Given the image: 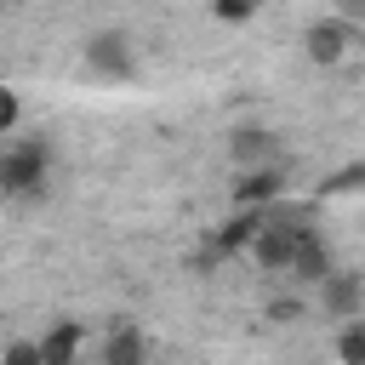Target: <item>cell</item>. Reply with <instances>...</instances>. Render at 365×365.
<instances>
[{
  "label": "cell",
  "instance_id": "ba28073f",
  "mask_svg": "<svg viewBox=\"0 0 365 365\" xmlns=\"http://www.w3.org/2000/svg\"><path fill=\"white\" fill-rule=\"evenodd\" d=\"M228 160L245 171V165H274L279 160V131H268V125H240L234 137H228Z\"/></svg>",
  "mask_w": 365,
  "mask_h": 365
},
{
  "label": "cell",
  "instance_id": "30bf717a",
  "mask_svg": "<svg viewBox=\"0 0 365 365\" xmlns=\"http://www.w3.org/2000/svg\"><path fill=\"white\" fill-rule=\"evenodd\" d=\"M103 365H148V336L131 319H114L103 336Z\"/></svg>",
  "mask_w": 365,
  "mask_h": 365
},
{
  "label": "cell",
  "instance_id": "9a60e30c",
  "mask_svg": "<svg viewBox=\"0 0 365 365\" xmlns=\"http://www.w3.org/2000/svg\"><path fill=\"white\" fill-rule=\"evenodd\" d=\"M0 365H46V359H40V342H6Z\"/></svg>",
  "mask_w": 365,
  "mask_h": 365
},
{
  "label": "cell",
  "instance_id": "2e32d148",
  "mask_svg": "<svg viewBox=\"0 0 365 365\" xmlns=\"http://www.w3.org/2000/svg\"><path fill=\"white\" fill-rule=\"evenodd\" d=\"M268 319H274V325H297V319H302V302H297V297H279V302H268Z\"/></svg>",
  "mask_w": 365,
  "mask_h": 365
},
{
  "label": "cell",
  "instance_id": "8fae6325",
  "mask_svg": "<svg viewBox=\"0 0 365 365\" xmlns=\"http://www.w3.org/2000/svg\"><path fill=\"white\" fill-rule=\"evenodd\" d=\"M336 365H365V314L342 319V331H336Z\"/></svg>",
  "mask_w": 365,
  "mask_h": 365
},
{
  "label": "cell",
  "instance_id": "277c9868",
  "mask_svg": "<svg viewBox=\"0 0 365 365\" xmlns=\"http://www.w3.org/2000/svg\"><path fill=\"white\" fill-rule=\"evenodd\" d=\"M319 314H325V319H359V314H365V274L331 268V274L319 279Z\"/></svg>",
  "mask_w": 365,
  "mask_h": 365
},
{
  "label": "cell",
  "instance_id": "5bb4252c",
  "mask_svg": "<svg viewBox=\"0 0 365 365\" xmlns=\"http://www.w3.org/2000/svg\"><path fill=\"white\" fill-rule=\"evenodd\" d=\"M17 120H23V97H17L11 86H0V137H6Z\"/></svg>",
  "mask_w": 365,
  "mask_h": 365
},
{
  "label": "cell",
  "instance_id": "6da1fadb",
  "mask_svg": "<svg viewBox=\"0 0 365 365\" xmlns=\"http://www.w3.org/2000/svg\"><path fill=\"white\" fill-rule=\"evenodd\" d=\"M46 177H51V143L46 137H23V143L0 148V194L6 200L46 194Z\"/></svg>",
  "mask_w": 365,
  "mask_h": 365
},
{
  "label": "cell",
  "instance_id": "7a4b0ae2",
  "mask_svg": "<svg viewBox=\"0 0 365 365\" xmlns=\"http://www.w3.org/2000/svg\"><path fill=\"white\" fill-rule=\"evenodd\" d=\"M80 57H86V68H91L97 80H131V74H137V46H131V34H120V29L86 34V40H80Z\"/></svg>",
  "mask_w": 365,
  "mask_h": 365
},
{
  "label": "cell",
  "instance_id": "4fadbf2b",
  "mask_svg": "<svg viewBox=\"0 0 365 365\" xmlns=\"http://www.w3.org/2000/svg\"><path fill=\"white\" fill-rule=\"evenodd\" d=\"M257 6H262V0H211V17L228 23V29H240V23L257 17Z\"/></svg>",
  "mask_w": 365,
  "mask_h": 365
},
{
  "label": "cell",
  "instance_id": "3957f363",
  "mask_svg": "<svg viewBox=\"0 0 365 365\" xmlns=\"http://www.w3.org/2000/svg\"><path fill=\"white\" fill-rule=\"evenodd\" d=\"M359 40H365V29L354 17H319V23L302 29V57L319 63V68H336L348 57V46H359Z\"/></svg>",
  "mask_w": 365,
  "mask_h": 365
},
{
  "label": "cell",
  "instance_id": "e0dca14e",
  "mask_svg": "<svg viewBox=\"0 0 365 365\" xmlns=\"http://www.w3.org/2000/svg\"><path fill=\"white\" fill-rule=\"evenodd\" d=\"M336 11H342V17H354V23H359V17H365V0H336Z\"/></svg>",
  "mask_w": 365,
  "mask_h": 365
},
{
  "label": "cell",
  "instance_id": "9c48e42d",
  "mask_svg": "<svg viewBox=\"0 0 365 365\" xmlns=\"http://www.w3.org/2000/svg\"><path fill=\"white\" fill-rule=\"evenodd\" d=\"M80 348H86V325L80 319H51L46 336H40V359L46 365H80Z\"/></svg>",
  "mask_w": 365,
  "mask_h": 365
},
{
  "label": "cell",
  "instance_id": "7c38bea8",
  "mask_svg": "<svg viewBox=\"0 0 365 365\" xmlns=\"http://www.w3.org/2000/svg\"><path fill=\"white\" fill-rule=\"evenodd\" d=\"M359 188H365V160H354V165H342L319 182V194H359Z\"/></svg>",
  "mask_w": 365,
  "mask_h": 365
},
{
  "label": "cell",
  "instance_id": "ac0fdd59",
  "mask_svg": "<svg viewBox=\"0 0 365 365\" xmlns=\"http://www.w3.org/2000/svg\"><path fill=\"white\" fill-rule=\"evenodd\" d=\"M11 6H23V0H11Z\"/></svg>",
  "mask_w": 365,
  "mask_h": 365
},
{
  "label": "cell",
  "instance_id": "52a82bcc",
  "mask_svg": "<svg viewBox=\"0 0 365 365\" xmlns=\"http://www.w3.org/2000/svg\"><path fill=\"white\" fill-rule=\"evenodd\" d=\"M336 262H331V245H325V234L319 228H297V257H291V279H302V285H319L325 274H331Z\"/></svg>",
  "mask_w": 365,
  "mask_h": 365
},
{
  "label": "cell",
  "instance_id": "5b68a950",
  "mask_svg": "<svg viewBox=\"0 0 365 365\" xmlns=\"http://www.w3.org/2000/svg\"><path fill=\"white\" fill-rule=\"evenodd\" d=\"M285 188H291V177H285V165L274 160V165H245L240 177H234V205H274V200H285Z\"/></svg>",
  "mask_w": 365,
  "mask_h": 365
},
{
  "label": "cell",
  "instance_id": "8992f818",
  "mask_svg": "<svg viewBox=\"0 0 365 365\" xmlns=\"http://www.w3.org/2000/svg\"><path fill=\"white\" fill-rule=\"evenodd\" d=\"M257 228H262V211H257V205H234V211L211 228V257H240V251H251Z\"/></svg>",
  "mask_w": 365,
  "mask_h": 365
}]
</instances>
